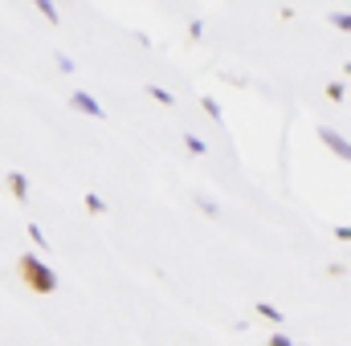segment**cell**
Listing matches in <instances>:
<instances>
[{
	"instance_id": "obj_11",
	"label": "cell",
	"mask_w": 351,
	"mask_h": 346,
	"mask_svg": "<svg viewBox=\"0 0 351 346\" xmlns=\"http://www.w3.org/2000/svg\"><path fill=\"white\" fill-rule=\"evenodd\" d=\"M86 212H94V216L102 212V200H98V196H86Z\"/></svg>"
},
{
	"instance_id": "obj_4",
	"label": "cell",
	"mask_w": 351,
	"mask_h": 346,
	"mask_svg": "<svg viewBox=\"0 0 351 346\" xmlns=\"http://www.w3.org/2000/svg\"><path fill=\"white\" fill-rule=\"evenodd\" d=\"M8 187H12V196H16V200H29V179H25L21 172L8 175Z\"/></svg>"
},
{
	"instance_id": "obj_12",
	"label": "cell",
	"mask_w": 351,
	"mask_h": 346,
	"mask_svg": "<svg viewBox=\"0 0 351 346\" xmlns=\"http://www.w3.org/2000/svg\"><path fill=\"white\" fill-rule=\"evenodd\" d=\"M269 346H294V343H290L286 334H274V338H269Z\"/></svg>"
},
{
	"instance_id": "obj_2",
	"label": "cell",
	"mask_w": 351,
	"mask_h": 346,
	"mask_svg": "<svg viewBox=\"0 0 351 346\" xmlns=\"http://www.w3.org/2000/svg\"><path fill=\"white\" fill-rule=\"evenodd\" d=\"M319 139H323V143H327V147H331L339 159H351V143L343 139V135H335L331 127H323V131H319Z\"/></svg>"
},
{
	"instance_id": "obj_10",
	"label": "cell",
	"mask_w": 351,
	"mask_h": 346,
	"mask_svg": "<svg viewBox=\"0 0 351 346\" xmlns=\"http://www.w3.org/2000/svg\"><path fill=\"white\" fill-rule=\"evenodd\" d=\"M204 110H208L213 118H221V102H217V98H204Z\"/></svg>"
},
{
	"instance_id": "obj_1",
	"label": "cell",
	"mask_w": 351,
	"mask_h": 346,
	"mask_svg": "<svg viewBox=\"0 0 351 346\" xmlns=\"http://www.w3.org/2000/svg\"><path fill=\"white\" fill-rule=\"evenodd\" d=\"M16 273H21V281H25L33 293H53V289H58V273H53L49 265H41V257H33V253L21 257Z\"/></svg>"
},
{
	"instance_id": "obj_8",
	"label": "cell",
	"mask_w": 351,
	"mask_h": 346,
	"mask_svg": "<svg viewBox=\"0 0 351 346\" xmlns=\"http://www.w3.org/2000/svg\"><path fill=\"white\" fill-rule=\"evenodd\" d=\"M184 147H188V151H192V155H204V143H200V139H196V135H184Z\"/></svg>"
},
{
	"instance_id": "obj_5",
	"label": "cell",
	"mask_w": 351,
	"mask_h": 346,
	"mask_svg": "<svg viewBox=\"0 0 351 346\" xmlns=\"http://www.w3.org/2000/svg\"><path fill=\"white\" fill-rule=\"evenodd\" d=\"M327 98H331V102H343V98H348V86H343V82H331V86H327Z\"/></svg>"
},
{
	"instance_id": "obj_3",
	"label": "cell",
	"mask_w": 351,
	"mask_h": 346,
	"mask_svg": "<svg viewBox=\"0 0 351 346\" xmlns=\"http://www.w3.org/2000/svg\"><path fill=\"white\" fill-rule=\"evenodd\" d=\"M74 110H82V114H90V118H102V106H98L90 94H82V90H74Z\"/></svg>"
},
{
	"instance_id": "obj_6",
	"label": "cell",
	"mask_w": 351,
	"mask_h": 346,
	"mask_svg": "<svg viewBox=\"0 0 351 346\" xmlns=\"http://www.w3.org/2000/svg\"><path fill=\"white\" fill-rule=\"evenodd\" d=\"M37 12H41L45 21H53V25H58V8H53L49 0H37Z\"/></svg>"
},
{
	"instance_id": "obj_7",
	"label": "cell",
	"mask_w": 351,
	"mask_h": 346,
	"mask_svg": "<svg viewBox=\"0 0 351 346\" xmlns=\"http://www.w3.org/2000/svg\"><path fill=\"white\" fill-rule=\"evenodd\" d=\"M258 318H269V322H282V314H278V310H274L269 302H262V306H258Z\"/></svg>"
},
{
	"instance_id": "obj_9",
	"label": "cell",
	"mask_w": 351,
	"mask_h": 346,
	"mask_svg": "<svg viewBox=\"0 0 351 346\" xmlns=\"http://www.w3.org/2000/svg\"><path fill=\"white\" fill-rule=\"evenodd\" d=\"M147 94H152L156 102H164V106H172V94H168V90H160V86H147Z\"/></svg>"
}]
</instances>
